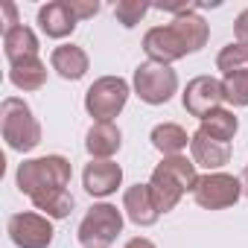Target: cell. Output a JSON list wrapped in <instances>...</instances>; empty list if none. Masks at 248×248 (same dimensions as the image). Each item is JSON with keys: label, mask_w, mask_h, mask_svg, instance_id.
<instances>
[{"label": "cell", "mask_w": 248, "mask_h": 248, "mask_svg": "<svg viewBox=\"0 0 248 248\" xmlns=\"http://www.w3.org/2000/svg\"><path fill=\"white\" fill-rule=\"evenodd\" d=\"M207 38H210V24L202 15L187 12L172 18V24L167 27H152L143 35V53L149 56V62L172 64L190 53H199L207 44Z\"/></svg>", "instance_id": "6da1fadb"}, {"label": "cell", "mask_w": 248, "mask_h": 248, "mask_svg": "<svg viewBox=\"0 0 248 248\" xmlns=\"http://www.w3.org/2000/svg\"><path fill=\"white\" fill-rule=\"evenodd\" d=\"M199 172H196V164L187 161L184 155H175V158H164L155 170H152V178H149V190H152V199L158 204L161 213H170L184 193H193L196 184H199Z\"/></svg>", "instance_id": "7a4b0ae2"}, {"label": "cell", "mask_w": 248, "mask_h": 248, "mask_svg": "<svg viewBox=\"0 0 248 248\" xmlns=\"http://www.w3.org/2000/svg\"><path fill=\"white\" fill-rule=\"evenodd\" d=\"M70 178H73V170H70V161L62 158V155H44V158H30L18 167L15 172V181H18V190L30 199L35 196H44L50 190H67L70 187Z\"/></svg>", "instance_id": "3957f363"}, {"label": "cell", "mask_w": 248, "mask_h": 248, "mask_svg": "<svg viewBox=\"0 0 248 248\" xmlns=\"http://www.w3.org/2000/svg\"><path fill=\"white\" fill-rule=\"evenodd\" d=\"M0 132H3L6 146L15 152H32L41 143V123L35 120L32 108L18 96H6L0 102Z\"/></svg>", "instance_id": "277c9868"}, {"label": "cell", "mask_w": 248, "mask_h": 248, "mask_svg": "<svg viewBox=\"0 0 248 248\" xmlns=\"http://www.w3.org/2000/svg\"><path fill=\"white\" fill-rule=\"evenodd\" d=\"M129 82L123 76H99L88 91H85V111L96 123H111L129 102Z\"/></svg>", "instance_id": "5b68a950"}, {"label": "cell", "mask_w": 248, "mask_h": 248, "mask_svg": "<svg viewBox=\"0 0 248 248\" xmlns=\"http://www.w3.org/2000/svg\"><path fill=\"white\" fill-rule=\"evenodd\" d=\"M123 231V210H117V204L99 202L93 204L82 222H79V245L82 248H108Z\"/></svg>", "instance_id": "8992f818"}, {"label": "cell", "mask_w": 248, "mask_h": 248, "mask_svg": "<svg viewBox=\"0 0 248 248\" xmlns=\"http://www.w3.org/2000/svg\"><path fill=\"white\" fill-rule=\"evenodd\" d=\"M132 88L135 93L146 102V105H164L175 96L178 91V73L170 64H158V62H143L135 67L132 76Z\"/></svg>", "instance_id": "52a82bcc"}, {"label": "cell", "mask_w": 248, "mask_h": 248, "mask_svg": "<svg viewBox=\"0 0 248 248\" xmlns=\"http://www.w3.org/2000/svg\"><path fill=\"white\" fill-rule=\"evenodd\" d=\"M242 196V184L239 178L228 175V172H207L199 178L196 190H193V199L199 207L204 210H225V207H233Z\"/></svg>", "instance_id": "ba28073f"}, {"label": "cell", "mask_w": 248, "mask_h": 248, "mask_svg": "<svg viewBox=\"0 0 248 248\" xmlns=\"http://www.w3.org/2000/svg\"><path fill=\"white\" fill-rule=\"evenodd\" d=\"M9 239L18 245V248H50L53 242V219L44 216V213H32V210H24V213H15L9 216Z\"/></svg>", "instance_id": "9c48e42d"}, {"label": "cell", "mask_w": 248, "mask_h": 248, "mask_svg": "<svg viewBox=\"0 0 248 248\" xmlns=\"http://www.w3.org/2000/svg\"><path fill=\"white\" fill-rule=\"evenodd\" d=\"M181 102H184V108H187L193 117L204 120L207 114L219 111L222 102H225L222 82H219L216 76H196V79L187 82V88H184V93H181Z\"/></svg>", "instance_id": "30bf717a"}, {"label": "cell", "mask_w": 248, "mask_h": 248, "mask_svg": "<svg viewBox=\"0 0 248 248\" xmlns=\"http://www.w3.org/2000/svg\"><path fill=\"white\" fill-rule=\"evenodd\" d=\"M82 184L88 196L105 199L111 193H117V187L123 184V167L114 161H91L82 172Z\"/></svg>", "instance_id": "8fae6325"}, {"label": "cell", "mask_w": 248, "mask_h": 248, "mask_svg": "<svg viewBox=\"0 0 248 248\" xmlns=\"http://www.w3.org/2000/svg\"><path fill=\"white\" fill-rule=\"evenodd\" d=\"M123 210H126L129 222H135L138 228H149L161 216L149 184H135V187H129L126 193H123Z\"/></svg>", "instance_id": "7c38bea8"}, {"label": "cell", "mask_w": 248, "mask_h": 248, "mask_svg": "<svg viewBox=\"0 0 248 248\" xmlns=\"http://www.w3.org/2000/svg\"><path fill=\"white\" fill-rule=\"evenodd\" d=\"M76 24H79V18L73 15L67 0H53V3L38 9V27L47 38H67V35H73Z\"/></svg>", "instance_id": "4fadbf2b"}, {"label": "cell", "mask_w": 248, "mask_h": 248, "mask_svg": "<svg viewBox=\"0 0 248 248\" xmlns=\"http://www.w3.org/2000/svg\"><path fill=\"white\" fill-rule=\"evenodd\" d=\"M123 146V132L114 123H93L85 135V149L91 161H111Z\"/></svg>", "instance_id": "5bb4252c"}, {"label": "cell", "mask_w": 248, "mask_h": 248, "mask_svg": "<svg viewBox=\"0 0 248 248\" xmlns=\"http://www.w3.org/2000/svg\"><path fill=\"white\" fill-rule=\"evenodd\" d=\"M190 152H193V164L204 167L207 172H219L231 161V143H219V140L207 138L204 132H193Z\"/></svg>", "instance_id": "9a60e30c"}, {"label": "cell", "mask_w": 248, "mask_h": 248, "mask_svg": "<svg viewBox=\"0 0 248 248\" xmlns=\"http://www.w3.org/2000/svg\"><path fill=\"white\" fill-rule=\"evenodd\" d=\"M50 67H53L62 79L76 82V79H82V76L88 73L91 59H88V53H85L82 47H76V44H62V47L53 50V56H50Z\"/></svg>", "instance_id": "2e32d148"}, {"label": "cell", "mask_w": 248, "mask_h": 248, "mask_svg": "<svg viewBox=\"0 0 248 248\" xmlns=\"http://www.w3.org/2000/svg\"><path fill=\"white\" fill-rule=\"evenodd\" d=\"M38 35L30 30V27H15L9 32H3V53L9 59V64L15 62H24V59H35L38 56Z\"/></svg>", "instance_id": "e0dca14e"}, {"label": "cell", "mask_w": 248, "mask_h": 248, "mask_svg": "<svg viewBox=\"0 0 248 248\" xmlns=\"http://www.w3.org/2000/svg\"><path fill=\"white\" fill-rule=\"evenodd\" d=\"M9 82L18 91H41L47 82V64L35 56V59H24L9 64Z\"/></svg>", "instance_id": "ac0fdd59"}, {"label": "cell", "mask_w": 248, "mask_h": 248, "mask_svg": "<svg viewBox=\"0 0 248 248\" xmlns=\"http://www.w3.org/2000/svg\"><path fill=\"white\" fill-rule=\"evenodd\" d=\"M190 138H193V135H187L178 123H161V126L152 129V146H155L164 158L181 155V152L190 146Z\"/></svg>", "instance_id": "d6986e66"}, {"label": "cell", "mask_w": 248, "mask_h": 248, "mask_svg": "<svg viewBox=\"0 0 248 248\" xmlns=\"http://www.w3.org/2000/svg\"><path fill=\"white\" fill-rule=\"evenodd\" d=\"M199 123H202L199 132H204L207 138H213V140H219V143H231V140H233V135H236V129H239L236 114H233V111H228V108H219V111L207 114V117H204V120H199Z\"/></svg>", "instance_id": "ffe728a7"}, {"label": "cell", "mask_w": 248, "mask_h": 248, "mask_svg": "<svg viewBox=\"0 0 248 248\" xmlns=\"http://www.w3.org/2000/svg\"><path fill=\"white\" fill-rule=\"evenodd\" d=\"M30 202L35 204V210H41V213L50 216V219H64V216H70V210H73V196H70V190H50V193L35 196V199H30Z\"/></svg>", "instance_id": "44dd1931"}, {"label": "cell", "mask_w": 248, "mask_h": 248, "mask_svg": "<svg viewBox=\"0 0 248 248\" xmlns=\"http://www.w3.org/2000/svg\"><path fill=\"white\" fill-rule=\"evenodd\" d=\"M216 67L222 70V76L248 73V47H242V44H228V47H222L219 56H216Z\"/></svg>", "instance_id": "7402d4cb"}, {"label": "cell", "mask_w": 248, "mask_h": 248, "mask_svg": "<svg viewBox=\"0 0 248 248\" xmlns=\"http://www.w3.org/2000/svg\"><path fill=\"white\" fill-rule=\"evenodd\" d=\"M222 93L225 102L233 108H245L248 105V73H233L222 79Z\"/></svg>", "instance_id": "603a6c76"}, {"label": "cell", "mask_w": 248, "mask_h": 248, "mask_svg": "<svg viewBox=\"0 0 248 248\" xmlns=\"http://www.w3.org/2000/svg\"><path fill=\"white\" fill-rule=\"evenodd\" d=\"M146 12H149V3H143V0H120V3L114 6L117 21L126 27V30L138 27V24L143 21V15H146Z\"/></svg>", "instance_id": "cb8c5ba5"}, {"label": "cell", "mask_w": 248, "mask_h": 248, "mask_svg": "<svg viewBox=\"0 0 248 248\" xmlns=\"http://www.w3.org/2000/svg\"><path fill=\"white\" fill-rule=\"evenodd\" d=\"M67 3H70L73 15H76L79 21H88V18H93V15L99 12V3H96V0H67Z\"/></svg>", "instance_id": "d4e9b609"}, {"label": "cell", "mask_w": 248, "mask_h": 248, "mask_svg": "<svg viewBox=\"0 0 248 248\" xmlns=\"http://www.w3.org/2000/svg\"><path fill=\"white\" fill-rule=\"evenodd\" d=\"M233 32H236V44L248 47V9H242L233 21Z\"/></svg>", "instance_id": "484cf974"}, {"label": "cell", "mask_w": 248, "mask_h": 248, "mask_svg": "<svg viewBox=\"0 0 248 248\" xmlns=\"http://www.w3.org/2000/svg\"><path fill=\"white\" fill-rule=\"evenodd\" d=\"M15 27H21L18 9H15V3H6V6H3V32H9V30H15Z\"/></svg>", "instance_id": "4316f807"}, {"label": "cell", "mask_w": 248, "mask_h": 248, "mask_svg": "<svg viewBox=\"0 0 248 248\" xmlns=\"http://www.w3.org/2000/svg\"><path fill=\"white\" fill-rule=\"evenodd\" d=\"M123 248H155V242H152V239H146V236H135V239H129Z\"/></svg>", "instance_id": "83f0119b"}, {"label": "cell", "mask_w": 248, "mask_h": 248, "mask_svg": "<svg viewBox=\"0 0 248 248\" xmlns=\"http://www.w3.org/2000/svg\"><path fill=\"white\" fill-rule=\"evenodd\" d=\"M239 184H242V196H248V164H245V170L239 175Z\"/></svg>", "instance_id": "f1b7e54d"}]
</instances>
